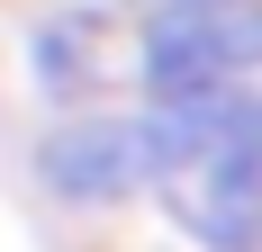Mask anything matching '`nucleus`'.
Listing matches in <instances>:
<instances>
[{"label":"nucleus","instance_id":"nucleus-1","mask_svg":"<svg viewBox=\"0 0 262 252\" xmlns=\"http://www.w3.org/2000/svg\"><path fill=\"white\" fill-rule=\"evenodd\" d=\"M262 63V0L253 9H163L136 36V81L145 99H208Z\"/></svg>","mask_w":262,"mask_h":252},{"label":"nucleus","instance_id":"nucleus-2","mask_svg":"<svg viewBox=\"0 0 262 252\" xmlns=\"http://www.w3.org/2000/svg\"><path fill=\"white\" fill-rule=\"evenodd\" d=\"M172 225L199 252H262V171L244 162H199L190 198L172 189Z\"/></svg>","mask_w":262,"mask_h":252},{"label":"nucleus","instance_id":"nucleus-3","mask_svg":"<svg viewBox=\"0 0 262 252\" xmlns=\"http://www.w3.org/2000/svg\"><path fill=\"white\" fill-rule=\"evenodd\" d=\"M27 81H36L46 99L81 108V99H91V90L108 81L100 18H91V9H54V18H36V36H27Z\"/></svg>","mask_w":262,"mask_h":252},{"label":"nucleus","instance_id":"nucleus-4","mask_svg":"<svg viewBox=\"0 0 262 252\" xmlns=\"http://www.w3.org/2000/svg\"><path fill=\"white\" fill-rule=\"evenodd\" d=\"M163 9H253V0H163Z\"/></svg>","mask_w":262,"mask_h":252}]
</instances>
